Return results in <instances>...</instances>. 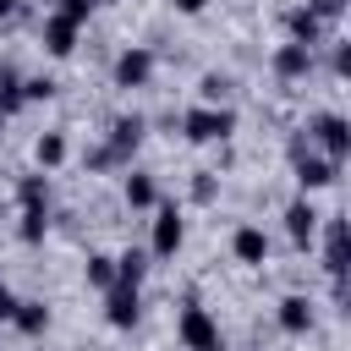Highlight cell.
Segmentation results:
<instances>
[{
    "label": "cell",
    "instance_id": "6da1fadb",
    "mask_svg": "<svg viewBox=\"0 0 351 351\" xmlns=\"http://www.w3.org/2000/svg\"><path fill=\"white\" fill-rule=\"evenodd\" d=\"M285 159H291V176H296V186H302V192H324V186H335V181H340V165H335L329 154H318V148L307 143V132H291Z\"/></svg>",
    "mask_w": 351,
    "mask_h": 351
},
{
    "label": "cell",
    "instance_id": "7a4b0ae2",
    "mask_svg": "<svg viewBox=\"0 0 351 351\" xmlns=\"http://www.w3.org/2000/svg\"><path fill=\"white\" fill-rule=\"evenodd\" d=\"M181 137L208 148V143H230L236 137V110L230 104H192L181 110Z\"/></svg>",
    "mask_w": 351,
    "mask_h": 351
},
{
    "label": "cell",
    "instance_id": "3957f363",
    "mask_svg": "<svg viewBox=\"0 0 351 351\" xmlns=\"http://www.w3.org/2000/svg\"><path fill=\"white\" fill-rule=\"evenodd\" d=\"M176 340H181L186 351H225L219 318H214L203 302H181V313H176Z\"/></svg>",
    "mask_w": 351,
    "mask_h": 351
},
{
    "label": "cell",
    "instance_id": "277c9868",
    "mask_svg": "<svg viewBox=\"0 0 351 351\" xmlns=\"http://www.w3.org/2000/svg\"><path fill=\"white\" fill-rule=\"evenodd\" d=\"M307 143L318 148V154H329L335 165H346V154H351V121L340 115V110H318V115H307Z\"/></svg>",
    "mask_w": 351,
    "mask_h": 351
},
{
    "label": "cell",
    "instance_id": "5b68a950",
    "mask_svg": "<svg viewBox=\"0 0 351 351\" xmlns=\"http://www.w3.org/2000/svg\"><path fill=\"white\" fill-rule=\"evenodd\" d=\"M154 71H159V55H154L148 44H126V49L115 55V66H110V82H115V88H148Z\"/></svg>",
    "mask_w": 351,
    "mask_h": 351
},
{
    "label": "cell",
    "instance_id": "8992f818",
    "mask_svg": "<svg viewBox=\"0 0 351 351\" xmlns=\"http://www.w3.org/2000/svg\"><path fill=\"white\" fill-rule=\"evenodd\" d=\"M186 241V219L176 203H154V230H148V258H176Z\"/></svg>",
    "mask_w": 351,
    "mask_h": 351
},
{
    "label": "cell",
    "instance_id": "52a82bcc",
    "mask_svg": "<svg viewBox=\"0 0 351 351\" xmlns=\"http://www.w3.org/2000/svg\"><path fill=\"white\" fill-rule=\"evenodd\" d=\"M280 219H285V236H291V247H296V252H307V247L318 241V219H324V214L313 208V192H302V197H291Z\"/></svg>",
    "mask_w": 351,
    "mask_h": 351
},
{
    "label": "cell",
    "instance_id": "ba28073f",
    "mask_svg": "<svg viewBox=\"0 0 351 351\" xmlns=\"http://www.w3.org/2000/svg\"><path fill=\"white\" fill-rule=\"evenodd\" d=\"M143 137H148V115H137V110L115 115V121H110V132H104V143H110V154H115L121 165H132V154L143 148Z\"/></svg>",
    "mask_w": 351,
    "mask_h": 351
},
{
    "label": "cell",
    "instance_id": "9c48e42d",
    "mask_svg": "<svg viewBox=\"0 0 351 351\" xmlns=\"http://www.w3.org/2000/svg\"><path fill=\"white\" fill-rule=\"evenodd\" d=\"M104 324H110V329H137V324H143V291L115 280V285L104 291Z\"/></svg>",
    "mask_w": 351,
    "mask_h": 351
},
{
    "label": "cell",
    "instance_id": "30bf717a",
    "mask_svg": "<svg viewBox=\"0 0 351 351\" xmlns=\"http://www.w3.org/2000/svg\"><path fill=\"white\" fill-rule=\"evenodd\" d=\"M313 324H318V307H313V296H302V291L280 296V307H274V329H280V335L302 340V335H313Z\"/></svg>",
    "mask_w": 351,
    "mask_h": 351
},
{
    "label": "cell",
    "instance_id": "8fae6325",
    "mask_svg": "<svg viewBox=\"0 0 351 351\" xmlns=\"http://www.w3.org/2000/svg\"><path fill=\"white\" fill-rule=\"evenodd\" d=\"M285 38L318 49V44H329V22H324L313 5H291V11H285Z\"/></svg>",
    "mask_w": 351,
    "mask_h": 351
},
{
    "label": "cell",
    "instance_id": "7c38bea8",
    "mask_svg": "<svg viewBox=\"0 0 351 351\" xmlns=\"http://www.w3.org/2000/svg\"><path fill=\"white\" fill-rule=\"evenodd\" d=\"M77 38H82V27H77V22H66L60 11H49V16L38 22V44H44V55H49V60H66V55L77 49Z\"/></svg>",
    "mask_w": 351,
    "mask_h": 351
},
{
    "label": "cell",
    "instance_id": "4fadbf2b",
    "mask_svg": "<svg viewBox=\"0 0 351 351\" xmlns=\"http://www.w3.org/2000/svg\"><path fill=\"white\" fill-rule=\"evenodd\" d=\"M318 236H324V274L346 280V214H324Z\"/></svg>",
    "mask_w": 351,
    "mask_h": 351
},
{
    "label": "cell",
    "instance_id": "5bb4252c",
    "mask_svg": "<svg viewBox=\"0 0 351 351\" xmlns=\"http://www.w3.org/2000/svg\"><path fill=\"white\" fill-rule=\"evenodd\" d=\"M313 55H318V49H307V44H291V38H285V44H274L269 71H274L280 82H302V77L313 71Z\"/></svg>",
    "mask_w": 351,
    "mask_h": 351
},
{
    "label": "cell",
    "instance_id": "9a60e30c",
    "mask_svg": "<svg viewBox=\"0 0 351 351\" xmlns=\"http://www.w3.org/2000/svg\"><path fill=\"white\" fill-rule=\"evenodd\" d=\"M230 258L247 263V269H263L269 263V230L263 225H236L230 230Z\"/></svg>",
    "mask_w": 351,
    "mask_h": 351
},
{
    "label": "cell",
    "instance_id": "2e32d148",
    "mask_svg": "<svg viewBox=\"0 0 351 351\" xmlns=\"http://www.w3.org/2000/svg\"><path fill=\"white\" fill-rule=\"evenodd\" d=\"M121 203H126L132 214H148V208L159 203V181H154L148 170H132V165H126V176H121Z\"/></svg>",
    "mask_w": 351,
    "mask_h": 351
},
{
    "label": "cell",
    "instance_id": "e0dca14e",
    "mask_svg": "<svg viewBox=\"0 0 351 351\" xmlns=\"http://www.w3.org/2000/svg\"><path fill=\"white\" fill-rule=\"evenodd\" d=\"M49 318H55V313H49L44 296H16V307H11V329L27 335V340H38V335L49 329Z\"/></svg>",
    "mask_w": 351,
    "mask_h": 351
},
{
    "label": "cell",
    "instance_id": "ac0fdd59",
    "mask_svg": "<svg viewBox=\"0 0 351 351\" xmlns=\"http://www.w3.org/2000/svg\"><path fill=\"white\" fill-rule=\"evenodd\" d=\"M55 230V214H49V203H27L22 214H16V241L22 247H44V236Z\"/></svg>",
    "mask_w": 351,
    "mask_h": 351
},
{
    "label": "cell",
    "instance_id": "d6986e66",
    "mask_svg": "<svg viewBox=\"0 0 351 351\" xmlns=\"http://www.w3.org/2000/svg\"><path fill=\"white\" fill-rule=\"evenodd\" d=\"M66 154H71L66 132H38V137H33V159H38V170H60Z\"/></svg>",
    "mask_w": 351,
    "mask_h": 351
},
{
    "label": "cell",
    "instance_id": "ffe728a7",
    "mask_svg": "<svg viewBox=\"0 0 351 351\" xmlns=\"http://www.w3.org/2000/svg\"><path fill=\"white\" fill-rule=\"evenodd\" d=\"M230 93H236L230 71H203L197 77V104H230Z\"/></svg>",
    "mask_w": 351,
    "mask_h": 351
},
{
    "label": "cell",
    "instance_id": "44dd1931",
    "mask_svg": "<svg viewBox=\"0 0 351 351\" xmlns=\"http://www.w3.org/2000/svg\"><path fill=\"white\" fill-rule=\"evenodd\" d=\"M82 280H88L93 291H110V285H115V252H88V258H82Z\"/></svg>",
    "mask_w": 351,
    "mask_h": 351
},
{
    "label": "cell",
    "instance_id": "7402d4cb",
    "mask_svg": "<svg viewBox=\"0 0 351 351\" xmlns=\"http://www.w3.org/2000/svg\"><path fill=\"white\" fill-rule=\"evenodd\" d=\"M143 274H148V252H143V247L115 252V280H121V285H143Z\"/></svg>",
    "mask_w": 351,
    "mask_h": 351
},
{
    "label": "cell",
    "instance_id": "603a6c76",
    "mask_svg": "<svg viewBox=\"0 0 351 351\" xmlns=\"http://www.w3.org/2000/svg\"><path fill=\"white\" fill-rule=\"evenodd\" d=\"M27 104V93H22V71L16 66H0V115H16Z\"/></svg>",
    "mask_w": 351,
    "mask_h": 351
},
{
    "label": "cell",
    "instance_id": "cb8c5ba5",
    "mask_svg": "<svg viewBox=\"0 0 351 351\" xmlns=\"http://www.w3.org/2000/svg\"><path fill=\"white\" fill-rule=\"evenodd\" d=\"M16 203H22V208H27V203H49V170L16 176Z\"/></svg>",
    "mask_w": 351,
    "mask_h": 351
},
{
    "label": "cell",
    "instance_id": "d4e9b609",
    "mask_svg": "<svg viewBox=\"0 0 351 351\" xmlns=\"http://www.w3.org/2000/svg\"><path fill=\"white\" fill-rule=\"evenodd\" d=\"M186 197H192L197 208H208V203L219 197V170H192V181H186Z\"/></svg>",
    "mask_w": 351,
    "mask_h": 351
},
{
    "label": "cell",
    "instance_id": "484cf974",
    "mask_svg": "<svg viewBox=\"0 0 351 351\" xmlns=\"http://www.w3.org/2000/svg\"><path fill=\"white\" fill-rule=\"evenodd\" d=\"M82 170L88 176H110V170H126V165L110 154V143H93V148H82Z\"/></svg>",
    "mask_w": 351,
    "mask_h": 351
},
{
    "label": "cell",
    "instance_id": "4316f807",
    "mask_svg": "<svg viewBox=\"0 0 351 351\" xmlns=\"http://www.w3.org/2000/svg\"><path fill=\"white\" fill-rule=\"evenodd\" d=\"M22 93H27V104H38V99H55L60 82L55 77H22Z\"/></svg>",
    "mask_w": 351,
    "mask_h": 351
},
{
    "label": "cell",
    "instance_id": "83f0119b",
    "mask_svg": "<svg viewBox=\"0 0 351 351\" xmlns=\"http://www.w3.org/2000/svg\"><path fill=\"white\" fill-rule=\"evenodd\" d=\"M55 11H60L66 22H77V27H82V22L93 16V0H55Z\"/></svg>",
    "mask_w": 351,
    "mask_h": 351
},
{
    "label": "cell",
    "instance_id": "f1b7e54d",
    "mask_svg": "<svg viewBox=\"0 0 351 351\" xmlns=\"http://www.w3.org/2000/svg\"><path fill=\"white\" fill-rule=\"evenodd\" d=\"M329 44H335V49H329V71L346 77V71H351V44H346V38H329Z\"/></svg>",
    "mask_w": 351,
    "mask_h": 351
},
{
    "label": "cell",
    "instance_id": "f546056e",
    "mask_svg": "<svg viewBox=\"0 0 351 351\" xmlns=\"http://www.w3.org/2000/svg\"><path fill=\"white\" fill-rule=\"evenodd\" d=\"M11 307H16V291H11V285H5V280H0V329H5V324H11Z\"/></svg>",
    "mask_w": 351,
    "mask_h": 351
},
{
    "label": "cell",
    "instance_id": "4dcf8cb0",
    "mask_svg": "<svg viewBox=\"0 0 351 351\" xmlns=\"http://www.w3.org/2000/svg\"><path fill=\"white\" fill-rule=\"evenodd\" d=\"M170 5H176V11H181V16H197V11H203V5H208V0H170Z\"/></svg>",
    "mask_w": 351,
    "mask_h": 351
},
{
    "label": "cell",
    "instance_id": "1f68e13d",
    "mask_svg": "<svg viewBox=\"0 0 351 351\" xmlns=\"http://www.w3.org/2000/svg\"><path fill=\"white\" fill-rule=\"evenodd\" d=\"M16 11H22V0H0V22H5V16H16Z\"/></svg>",
    "mask_w": 351,
    "mask_h": 351
},
{
    "label": "cell",
    "instance_id": "d6a6232c",
    "mask_svg": "<svg viewBox=\"0 0 351 351\" xmlns=\"http://www.w3.org/2000/svg\"><path fill=\"white\" fill-rule=\"evenodd\" d=\"M0 219H5V197H0Z\"/></svg>",
    "mask_w": 351,
    "mask_h": 351
},
{
    "label": "cell",
    "instance_id": "836d02e7",
    "mask_svg": "<svg viewBox=\"0 0 351 351\" xmlns=\"http://www.w3.org/2000/svg\"><path fill=\"white\" fill-rule=\"evenodd\" d=\"M93 5H115V0H93Z\"/></svg>",
    "mask_w": 351,
    "mask_h": 351
},
{
    "label": "cell",
    "instance_id": "e575fe53",
    "mask_svg": "<svg viewBox=\"0 0 351 351\" xmlns=\"http://www.w3.org/2000/svg\"><path fill=\"white\" fill-rule=\"evenodd\" d=\"M0 121H5V115H0Z\"/></svg>",
    "mask_w": 351,
    "mask_h": 351
}]
</instances>
